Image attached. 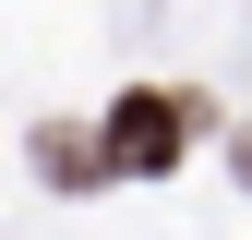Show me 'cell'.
<instances>
[{"label":"cell","mask_w":252,"mask_h":240,"mask_svg":"<svg viewBox=\"0 0 252 240\" xmlns=\"http://www.w3.org/2000/svg\"><path fill=\"white\" fill-rule=\"evenodd\" d=\"M240 168H252V144H240Z\"/></svg>","instance_id":"3"},{"label":"cell","mask_w":252,"mask_h":240,"mask_svg":"<svg viewBox=\"0 0 252 240\" xmlns=\"http://www.w3.org/2000/svg\"><path fill=\"white\" fill-rule=\"evenodd\" d=\"M36 156H48V180H60V192H96V180H120V168H108V144H84V132H36Z\"/></svg>","instance_id":"2"},{"label":"cell","mask_w":252,"mask_h":240,"mask_svg":"<svg viewBox=\"0 0 252 240\" xmlns=\"http://www.w3.org/2000/svg\"><path fill=\"white\" fill-rule=\"evenodd\" d=\"M192 120H204L192 96L132 84V96L108 108V132H96V144H108V168H120V180H168V168H180V144H192Z\"/></svg>","instance_id":"1"}]
</instances>
